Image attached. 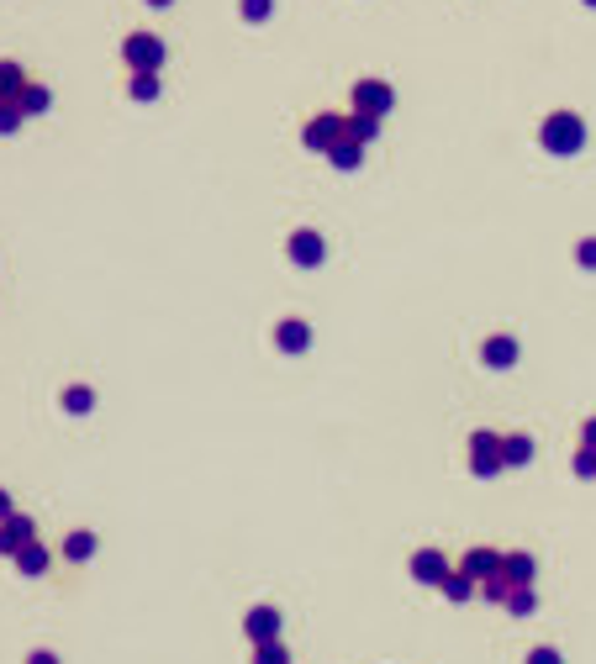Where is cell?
<instances>
[{"instance_id":"cell-28","label":"cell","mask_w":596,"mask_h":664,"mask_svg":"<svg viewBox=\"0 0 596 664\" xmlns=\"http://www.w3.org/2000/svg\"><path fill=\"white\" fill-rule=\"evenodd\" d=\"M22 106H16V100H0V132H16V127H22Z\"/></svg>"},{"instance_id":"cell-5","label":"cell","mask_w":596,"mask_h":664,"mask_svg":"<svg viewBox=\"0 0 596 664\" xmlns=\"http://www.w3.org/2000/svg\"><path fill=\"white\" fill-rule=\"evenodd\" d=\"M285 253H290V264H301V270H317V264L327 259V242H322V232H312V227H301V232H290V242H285Z\"/></svg>"},{"instance_id":"cell-33","label":"cell","mask_w":596,"mask_h":664,"mask_svg":"<svg viewBox=\"0 0 596 664\" xmlns=\"http://www.w3.org/2000/svg\"><path fill=\"white\" fill-rule=\"evenodd\" d=\"M16 512V507H11V496H5V490H0V522H5V517Z\"/></svg>"},{"instance_id":"cell-7","label":"cell","mask_w":596,"mask_h":664,"mask_svg":"<svg viewBox=\"0 0 596 664\" xmlns=\"http://www.w3.org/2000/svg\"><path fill=\"white\" fill-rule=\"evenodd\" d=\"M391 100H396V95H391L385 80H359V85H354V111H364V117H385Z\"/></svg>"},{"instance_id":"cell-17","label":"cell","mask_w":596,"mask_h":664,"mask_svg":"<svg viewBox=\"0 0 596 664\" xmlns=\"http://www.w3.org/2000/svg\"><path fill=\"white\" fill-rule=\"evenodd\" d=\"M16 106H22V117H43V111L53 106V90H48V85H27Z\"/></svg>"},{"instance_id":"cell-15","label":"cell","mask_w":596,"mask_h":664,"mask_svg":"<svg viewBox=\"0 0 596 664\" xmlns=\"http://www.w3.org/2000/svg\"><path fill=\"white\" fill-rule=\"evenodd\" d=\"M59 406L69 412V417H90V412H95V391H90V385H69V391L59 395Z\"/></svg>"},{"instance_id":"cell-21","label":"cell","mask_w":596,"mask_h":664,"mask_svg":"<svg viewBox=\"0 0 596 664\" xmlns=\"http://www.w3.org/2000/svg\"><path fill=\"white\" fill-rule=\"evenodd\" d=\"M506 612H512V617H528V612H534L538 606V596H534V585H512V591H506Z\"/></svg>"},{"instance_id":"cell-10","label":"cell","mask_w":596,"mask_h":664,"mask_svg":"<svg viewBox=\"0 0 596 664\" xmlns=\"http://www.w3.org/2000/svg\"><path fill=\"white\" fill-rule=\"evenodd\" d=\"M275 348H280V354H307V348H312V327H307L301 317L275 322Z\"/></svg>"},{"instance_id":"cell-1","label":"cell","mask_w":596,"mask_h":664,"mask_svg":"<svg viewBox=\"0 0 596 664\" xmlns=\"http://www.w3.org/2000/svg\"><path fill=\"white\" fill-rule=\"evenodd\" d=\"M538 143L554 153V158H570V153L586 148V121L575 117V111H554V117H544V127H538Z\"/></svg>"},{"instance_id":"cell-23","label":"cell","mask_w":596,"mask_h":664,"mask_svg":"<svg viewBox=\"0 0 596 664\" xmlns=\"http://www.w3.org/2000/svg\"><path fill=\"white\" fill-rule=\"evenodd\" d=\"M327 158H333V164H338V169H359V164H364V148H359V143H338V148L327 153Z\"/></svg>"},{"instance_id":"cell-2","label":"cell","mask_w":596,"mask_h":664,"mask_svg":"<svg viewBox=\"0 0 596 664\" xmlns=\"http://www.w3.org/2000/svg\"><path fill=\"white\" fill-rule=\"evenodd\" d=\"M122 59H127V69H132V74H158V69H164V59H169V48L158 43L154 32H127Z\"/></svg>"},{"instance_id":"cell-9","label":"cell","mask_w":596,"mask_h":664,"mask_svg":"<svg viewBox=\"0 0 596 664\" xmlns=\"http://www.w3.org/2000/svg\"><path fill=\"white\" fill-rule=\"evenodd\" d=\"M243 633H249V643H280V612L275 606H253L243 617Z\"/></svg>"},{"instance_id":"cell-3","label":"cell","mask_w":596,"mask_h":664,"mask_svg":"<svg viewBox=\"0 0 596 664\" xmlns=\"http://www.w3.org/2000/svg\"><path fill=\"white\" fill-rule=\"evenodd\" d=\"M470 470L480 475V480H491L497 470H506L502 432H470Z\"/></svg>"},{"instance_id":"cell-20","label":"cell","mask_w":596,"mask_h":664,"mask_svg":"<svg viewBox=\"0 0 596 664\" xmlns=\"http://www.w3.org/2000/svg\"><path fill=\"white\" fill-rule=\"evenodd\" d=\"M439 591H443V596H449V602H470V596H475V574L454 570V574H449V580H443V585H439Z\"/></svg>"},{"instance_id":"cell-11","label":"cell","mask_w":596,"mask_h":664,"mask_svg":"<svg viewBox=\"0 0 596 664\" xmlns=\"http://www.w3.org/2000/svg\"><path fill=\"white\" fill-rule=\"evenodd\" d=\"M480 364H486V369H512V364H517V343H512L506 332L486 337V343H480Z\"/></svg>"},{"instance_id":"cell-19","label":"cell","mask_w":596,"mask_h":664,"mask_svg":"<svg viewBox=\"0 0 596 664\" xmlns=\"http://www.w3.org/2000/svg\"><path fill=\"white\" fill-rule=\"evenodd\" d=\"M16 570H22V574H43V570H48V548L32 538V544L16 554Z\"/></svg>"},{"instance_id":"cell-29","label":"cell","mask_w":596,"mask_h":664,"mask_svg":"<svg viewBox=\"0 0 596 664\" xmlns=\"http://www.w3.org/2000/svg\"><path fill=\"white\" fill-rule=\"evenodd\" d=\"M575 264H581V270H596V238H581V248H575Z\"/></svg>"},{"instance_id":"cell-6","label":"cell","mask_w":596,"mask_h":664,"mask_svg":"<svg viewBox=\"0 0 596 664\" xmlns=\"http://www.w3.org/2000/svg\"><path fill=\"white\" fill-rule=\"evenodd\" d=\"M32 538H37V522H32L27 512H11L5 522H0V554H11V559H16Z\"/></svg>"},{"instance_id":"cell-30","label":"cell","mask_w":596,"mask_h":664,"mask_svg":"<svg viewBox=\"0 0 596 664\" xmlns=\"http://www.w3.org/2000/svg\"><path fill=\"white\" fill-rule=\"evenodd\" d=\"M528 664H565V659H560L554 649H534V654H528Z\"/></svg>"},{"instance_id":"cell-16","label":"cell","mask_w":596,"mask_h":664,"mask_svg":"<svg viewBox=\"0 0 596 664\" xmlns=\"http://www.w3.org/2000/svg\"><path fill=\"white\" fill-rule=\"evenodd\" d=\"M380 138V117H364V111H354V117H348V143H359V148H364V143H375Z\"/></svg>"},{"instance_id":"cell-27","label":"cell","mask_w":596,"mask_h":664,"mask_svg":"<svg viewBox=\"0 0 596 664\" xmlns=\"http://www.w3.org/2000/svg\"><path fill=\"white\" fill-rule=\"evenodd\" d=\"M575 480H596V449H586V443L575 453Z\"/></svg>"},{"instance_id":"cell-34","label":"cell","mask_w":596,"mask_h":664,"mask_svg":"<svg viewBox=\"0 0 596 664\" xmlns=\"http://www.w3.org/2000/svg\"><path fill=\"white\" fill-rule=\"evenodd\" d=\"M148 5H175V0H148Z\"/></svg>"},{"instance_id":"cell-4","label":"cell","mask_w":596,"mask_h":664,"mask_svg":"<svg viewBox=\"0 0 596 664\" xmlns=\"http://www.w3.org/2000/svg\"><path fill=\"white\" fill-rule=\"evenodd\" d=\"M344 138H348V117H338V111H322V117L301 132V143H307V148H317V153H333Z\"/></svg>"},{"instance_id":"cell-18","label":"cell","mask_w":596,"mask_h":664,"mask_svg":"<svg viewBox=\"0 0 596 664\" xmlns=\"http://www.w3.org/2000/svg\"><path fill=\"white\" fill-rule=\"evenodd\" d=\"M502 453H506V464H528V459H534V438H528V432H506Z\"/></svg>"},{"instance_id":"cell-26","label":"cell","mask_w":596,"mask_h":664,"mask_svg":"<svg viewBox=\"0 0 596 664\" xmlns=\"http://www.w3.org/2000/svg\"><path fill=\"white\" fill-rule=\"evenodd\" d=\"M270 11H275V0H238V16L243 22H264Z\"/></svg>"},{"instance_id":"cell-12","label":"cell","mask_w":596,"mask_h":664,"mask_svg":"<svg viewBox=\"0 0 596 664\" xmlns=\"http://www.w3.org/2000/svg\"><path fill=\"white\" fill-rule=\"evenodd\" d=\"M459 570L475 574V580H497V574H502V554H497V548H470Z\"/></svg>"},{"instance_id":"cell-32","label":"cell","mask_w":596,"mask_h":664,"mask_svg":"<svg viewBox=\"0 0 596 664\" xmlns=\"http://www.w3.org/2000/svg\"><path fill=\"white\" fill-rule=\"evenodd\" d=\"M27 664H59V654H48V649H32Z\"/></svg>"},{"instance_id":"cell-14","label":"cell","mask_w":596,"mask_h":664,"mask_svg":"<svg viewBox=\"0 0 596 664\" xmlns=\"http://www.w3.org/2000/svg\"><path fill=\"white\" fill-rule=\"evenodd\" d=\"M502 574L512 585H534V574H538L534 554H502Z\"/></svg>"},{"instance_id":"cell-13","label":"cell","mask_w":596,"mask_h":664,"mask_svg":"<svg viewBox=\"0 0 596 664\" xmlns=\"http://www.w3.org/2000/svg\"><path fill=\"white\" fill-rule=\"evenodd\" d=\"M32 80L22 74V63L16 59H0V100H22V90H27Z\"/></svg>"},{"instance_id":"cell-8","label":"cell","mask_w":596,"mask_h":664,"mask_svg":"<svg viewBox=\"0 0 596 664\" xmlns=\"http://www.w3.org/2000/svg\"><path fill=\"white\" fill-rule=\"evenodd\" d=\"M449 574H454V564L443 559L439 548H417V554H412V580H422V585H443Z\"/></svg>"},{"instance_id":"cell-35","label":"cell","mask_w":596,"mask_h":664,"mask_svg":"<svg viewBox=\"0 0 596 664\" xmlns=\"http://www.w3.org/2000/svg\"><path fill=\"white\" fill-rule=\"evenodd\" d=\"M586 5H596V0H586Z\"/></svg>"},{"instance_id":"cell-31","label":"cell","mask_w":596,"mask_h":664,"mask_svg":"<svg viewBox=\"0 0 596 664\" xmlns=\"http://www.w3.org/2000/svg\"><path fill=\"white\" fill-rule=\"evenodd\" d=\"M581 443H586V449H596V417H586V422H581Z\"/></svg>"},{"instance_id":"cell-25","label":"cell","mask_w":596,"mask_h":664,"mask_svg":"<svg viewBox=\"0 0 596 664\" xmlns=\"http://www.w3.org/2000/svg\"><path fill=\"white\" fill-rule=\"evenodd\" d=\"M253 664H290L285 643H253Z\"/></svg>"},{"instance_id":"cell-22","label":"cell","mask_w":596,"mask_h":664,"mask_svg":"<svg viewBox=\"0 0 596 664\" xmlns=\"http://www.w3.org/2000/svg\"><path fill=\"white\" fill-rule=\"evenodd\" d=\"M63 554H69L74 564H80V559H90V554H95V533H85V527H80V533H69V544H63Z\"/></svg>"},{"instance_id":"cell-24","label":"cell","mask_w":596,"mask_h":664,"mask_svg":"<svg viewBox=\"0 0 596 664\" xmlns=\"http://www.w3.org/2000/svg\"><path fill=\"white\" fill-rule=\"evenodd\" d=\"M127 95H132V100H154V95H158V74H132V80H127Z\"/></svg>"}]
</instances>
